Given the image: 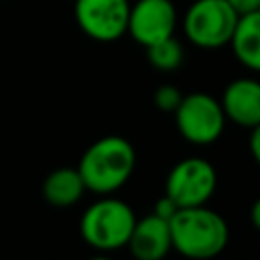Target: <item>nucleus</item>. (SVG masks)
Listing matches in <instances>:
<instances>
[{"label":"nucleus","instance_id":"nucleus-8","mask_svg":"<svg viewBox=\"0 0 260 260\" xmlns=\"http://www.w3.org/2000/svg\"><path fill=\"white\" fill-rule=\"evenodd\" d=\"M177 8L173 0H136L130 4L126 32L142 47L175 35Z\"/></svg>","mask_w":260,"mask_h":260},{"label":"nucleus","instance_id":"nucleus-6","mask_svg":"<svg viewBox=\"0 0 260 260\" xmlns=\"http://www.w3.org/2000/svg\"><path fill=\"white\" fill-rule=\"evenodd\" d=\"M217 187L215 167L203 156H187L179 160L167 175L165 195L171 197L177 207L207 205Z\"/></svg>","mask_w":260,"mask_h":260},{"label":"nucleus","instance_id":"nucleus-11","mask_svg":"<svg viewBox=\"0 0 260 260\" xmlns=\"http://www.w3.org/2000/svg\"><path fill=\"white\" fill-rule=\"evenodd\" d=\"M230 45L246 69L260 73V8L238 16Z\"/></svg>","mask_w":260,"mask_h":260},{"label":"nucleus","instance_id":"nucleus-13","mask_svg":"<svg viewBox=\"0 0 260 260\" xmlns=\"http://www.w3.org/2000/svg\"><path fill=\"white\" fill-rule=\"evenodd\" d=\"M146 49V57H148V63L156 69V71H175L183 65V59H185V51H183V45L175 39V35L162 39V41H156Z\"/></svg>","mask_w":260,"mask_h":260},{"label":"nucleus","instance_id":"nucleus-14","mask_svg":"<svg viewBox=\"0 0 260 260\" xmlns=\"http://www.w3.org/2000/svg\"><path fill=\"white\" fill-rule=\"evenodd\" d=\"M183 93L179 87L171 85V83H165V85H158L154 89V106L160 110V112H175V108L179 106Z\"/></svg>","mask_w":260,"mask_h":260},{"label":"nucleus","instance_id":"nucleus-12","mask_svg":"<svg viewBox=\"0 0 260 260\" xmlns=\"http://www.w3.org/2000/svg\"><path fill=\"white\" fill-rule=\"evenodd\" d=\"M43 199L53 207H71L75 205L85 189V183L77 171V167H61L51 171L43 181Z\"/></svg>","mask_w":260,"mask_h":260},{"label":"nucleus","instance_id":"nucleus-10","mask_svg":"<svg viewBox=\"0 0 260 260\" xmlns=\"http://www.w3.org/2000/svg\"><path fill=\"white\" fill-rule=\"evenodd\" d=\"M126 248L136 260H162L173 250L169 219L156 213L136 219Z\"/></svg>","mask_w":260,"mask_h":260},{"label":"nucleus","instance_id":"nucleus-5","mask_svg":"<svg viewBox=\"0 0 260 260\" xmlns=\"http://www.w3.org/2000/svg\"><path fill=\"white\" fill-rule=\"evenodd\" d=\"M173 114L179 134L195 146L213 144L225 128V114L219 100L205 91L183 95Z\"/></svg>","mask_w":260,"mask_h":260},{"label":"nucleus","instance_id":"nucleus-16","mask_svg":"<svg viewBox=\"0 0 260 260\" xmlns=\"http://www.w3.org/2000/svg\"><path fill=\"white\" fill-rule=\"evenodd\" d=\"M250 154L256 160V165H260V124H256L254 128H250Z\"/></svg>","mask_w":260,"mask_h":260},{"label":"nucleus","instance_id":"nucleus-4","mask_svg":"<svg viewBox=\"0 0 260 260\" xmlns=\"http://www.w3.org/2000/svg\"><path fill=\"white\" fill-rule=\"evenodd\" d=\"M238 16L228 0H195L183 16V32L199 49H219L230 43Z\"/></svg>","mask_w":260,"mask_h":260},{"label":"nucleus","instance_id":"nucleus-15","mask_svg":"<svg viewBox=\"0 0 260 260\" xmlns=\"http://www.w3.org/2000/svg\"><path fill=\"white\" fill-rule=\"evenodd\" d=\"M177 203L171 199V197H167V195H162L156 203H154V211L152 213H156V215H160V217H165V219H171L175 213H177Z\"/></svg>","mask_w":260,"mask_h":260},{"label":"nucleus","instance_id":"nucleus-17","mask_svg":"<svg viewBox=\"0 0 260 260\" xmlns=\"http://www.w3.org/2000/svg\"><path fill=\"white\" fill-rule=\"evenodd\" d=\"M228 2H230V6H232L238 14H246V12L258 8V0H228Z\"/></svg>","mask_w":260,"mask_h":260},{"label":"nucleus","instance_id":"nucleus-1","mask_svg":"<svg viewBox=\"0 0 260 260\" xmlns=\"http://www.w3.org/2000/svg\"><path fill=\"white\" fill-rule=\"evenodd\" d=\"M136 167V150L124 136H102L91 142L79 158L77 171L85 189L98 195H112L124 187Z\"/></svg>","mask_w":260,"mask_h":260},{"label":"nucleus","instance_id":"nucleus-3","mask_svg":"<svg viewBox=\"0 0 260 260\" xmlns=\"http://www.w3.org/2000/svg\"><path fill=\"white\" fill-rule=\"evenodd\" d=\"M134 223L136 213L126 201L102 195L81 213L79 234L89 248L98 252H116L126 248Z\"/></svg>","mask_w":260,"mask_h":260},{"label":"nucleus","instance_id":"nucleus-18","mask_svg":"<svg viewBox=\"0 0 260 260\" xmlns=\"http://www.w3.org/2000/svg\"><path fill=\"white\" fill-rule=\"evenodd\" d=\"M250 221H252V225L260 232V197L252 203V209H250Z\"/></svg>","mask_w":260,"mask_h":260},{"label":"nucleus","instance_id":"nucleus-19","mask_svg":"<svg viewBox=\"0 0 260 260\" xmlns=\"http://www.w3.org/2000/svg\"><path fill=\"white\" fill-rule=\"evenodd\" d=\"M258 8H260V0H258Z\"/></svg>","mask_w":260,"mask_h":260},{"label":"nucleus","instance_id":"nucleus-9","mask_svg":"<svg viewBox=\"0 0 260 260\" xmlns=\"http://www.w3.org/2000/svg\"><path fill=\"white\" fill-rule=\"evenodd\" d=\"M225 120L242 128L260 124V81L254 77H238L230 81L219 100Z\"/></svg>","mask_w":260,"mask_h":260},{"label":"nucleus","instance_id":"nucleus-7","mask_svg":"<svg viewBox=\"0 0 260 260\" xmlns=\"http://www.w3.org/2000/svg\"><path fill=\"white\" fill-rule=\"evenodd\" d=\"M128 0H75L73 16L81 32L98 43H112L126 35Z\"/></svg>","mask_w":260,"mask_h":260},{"label":"nucleus","instance_id":"nucleus-2","mask_svg":"<svg viewBox=\"0 0 260 260\" xmlns=\"http://www.w3.org/2000/svg\"><path fill=\"white\" fill-rule=\"evenodd\" d=\"M173 250L191 260H207L221 254L230 240L228 221L207 205L179 207L169 219Z\"/></svg>","mask_w":260,"mask_h":260}]
</instances>
